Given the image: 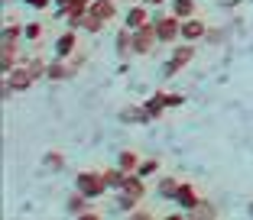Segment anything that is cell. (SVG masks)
Wrapping results in <instances>:
<instances>
[{
	"instance_id": "cell-20",
	"label": "cell",
	"mask_w": 253,
	"mask_h": 220,
	"mask_svg": "<svg viewBox=\"0 0 253 220\" xmlns=\"http://www.w3.org/2000/svg\"><path fill=\"white\" fill-rule=\"evenodd\" d=\"M120 117H124V120H149V113H146V107H143V110L130 107V110H124V113H120Z\"/></svg>"
},
{
	"instance_id": "cell-21",
	"label": "cell",
	"mask_w": 253,
	"mask_h": 220,
	"mask_svg": "<svg viewBox=\"0 0 253 220\" xmlns=\"http://www.w3.org/2000/svg\"><path fill=\"white\" fill-rule=\"evenodd\" d=\"M23 36H26V39H39V36H42V23H30V26L23 30Z\"/></svg>"
},
{
	"instance_id": "cell-23",
	"label": "cell",
	"mask_w": 253,
	"mask_h": 220,
	"mask_svg": "<svg viewBox=\"0 0 253 220\" xmlns=\"http://www.w3.org/2000/svg\"><path fill=\"white\" fill-rule=\"evenodd\" d=\"M45 169H55V172H59L62 169V155L59 152H49V155H45Z\"/></svg>"
},
{
	"instance_id": "cell-1",
	"label": "cell",
	"mask_w": 253,
	"mask_h": 220,
	"mask_svg": "<svg viewBox=\"0 0 253 220\" xmlns=\"http://www.w3.org/2000/svg\"><path fill=\"white\" fill-rule=\"evenodd\" d=\"M107 188H111V184H107L104 172H101V175H97V172H82V175H78V191H82L84 198H101Z\"/></svg>"
},
{
	"instance_id": "cell-10",
	"label": "cell",
	"mask_w": 253,
	"mask_h": 220,
	"mask_svg": "<svg viewBox=\"0 0 253 220\" xmlns=\"http://www.w3.org/2000/svg\"><path fill=\"white\" fill-rule=\"evenodd\" d=\"M75 74V65H62V59L55 62V65H49V78L52 81H65V78H72Z\"/></svg>"
},
{
	"instance_id": "cell-26",
	"label": "cell",
	"mask_w": 253,
	"mask_h": 220,
	"mask_svg": "<svg viewBox=\"0 0 253 220\" xmlns=\"http://www.w3.org/2000/svg\"><path fill=\"white\" fill-rule=\"evenodd\" d=\"M146 3H149V7H159V3H163V0H146Z\"/></svg>"
},
{
	"instance_id": "cell-22",
	"label": "cell",
	"mask_w": 253,
	"mask_h": 220,
	"mask_svg": "<svg viewBox=\"0 0 253 220\" xmlns=\"http://www.w3.org/2000/svg\"><path fill=\"white\" fill-rule=\"evenodd\" d=\"M159 169V159H149V162H143L140 165V178H146V175H153V172Z\"/></svg>"
},
{
	"instance_id": "cell-3",
	"label": "cell",
	"mask_w": 253,
	"mask_h": 220,
	"mask_svg": "<svg viewBox=\"0 0 253 220\" xmlns=\"http://www.w3.org/2000/svg\"><path fill=\"white\" fill-rule=\"evenodd\" d=\"M179 33H182V26H179V16H175V13L156 23V36H159V42H172V39L179 36Z\"/></svg>"
},
{
	"instance_id": "cell-18",
	"label": "cell",
	"mask_w": 253,
	"mask_h": 220,
	"mask_svg": "<svg viewBox=\"0 0 253 220\" xmlns=\"http://www.w3.org/2000/svg\"><path fill=\"white\" fill-rule=\"evenodd\" d=\"M84 201H88V198H84L82 191H78L75 198H68V214H72V217H75V214L82 217V214H84Z\"/></svg>"
},
{
	"instance_id": "cell-11",
	"label": "cell",
	"mask_w": 253,
	"mask_h": 220,
	"mask_svg": "<svg viewBox=\"0 0 253 220\" xmlns=\"http://www.w3.org/2000/svg\"><path fill=\"white\" fill-rule=\"evenodd\" d=\"M84 7H88V0H68L65 7H62V16H68V20H78V16L84 13Z\"/></svg>"
},
{
	"instance_id": "cell-15",
	"label": "cell",
	"mask_w": 253,
	"mask_h": 220,
	"mask_svg": "<svg viewBox=\"0 0 253 220\" xmlns=\"http://www.w3.org/2000/svg\"><path fill=\"white\" fill-rule=\"evenodd\" d=\"M124 191H126V194H133L136 201H140L143 194H146V188H143V182H140V178H130V175H126V184H124Z\"/></svg>"
},
{
	"instance_id": "cell-25",
	"label": "cell",
	"mask_w": 253,
	"mask_h": 220,
	"mask_svg": "<svg viewBox=\"0 0 253 220\" xmlns=\"http://www.w3.org/2000/svg\"><path fill=\"white\" fill-rule=\"evenodd\" d=\"M30 7H36V10H42V7H49V0H26Z\"/></svg>"
},
{
	"instance_id": "cell-9",
	"label": "cell",
	"mask_w": 253,
	"mask_h": 220,
	"mask_svg": "<svg viewBox=\"0 0 253 220\" xmlns=\"http://www.w3.org/2000/svg\"><path fill=\"white\" fill-rule=\"evenodd\" d=\"M175 201H179L182 207H188V211H195V207L201 204V201H198V194H195V188H192V184H179V194H175Z\"/></svg>"
},
{
	"instance_id": "cell-2",
	"label": "cell",
	"mask_w": 253,
	"mask_h": 220,
	"mask_svg": "<svg viewBox=\"0 0 253 220\" xmlns=\"http://www.w3.org/2000/svg\"><path fill=\"white\" fill-rule=\"evenodd\" d=\"M159 42L156 36V26H143V30H133V52L136 55H146L153 45Z\"/></svg>"
},
{
	"instance_id": "cell-14",
	"label": "cell",
	"mask_w": 253,
	"mask_h": 220,
	"mask_svg": "<svg viewBox=\"0 0 253 220\" xmlns=\"http://www.w3.org/2000/svg\"><path fill=\"white\" fill-rule=\"evenodd\" d=\"M172 13L182 16V20H188V16L195 13V0H175V3H172Z\"/></svg>"
},
{
	"instance_id": "cell-19",
	"label": "cell",
	"mask_w": 253,
	"mask_h": 220,
	"mask_svg": "<svg viewBox=\"0 0 253 220\" xmlns=\"http://www.w3.org/2000/svg\"><path fill=\"white\" fill-rule=\"evenodd\" d=\"M159 194H163V198H175V194H179V184L172 182V178H166V182L159 184Z\"/></svg>"
},
{
	"instance_id": "cell-24",
	"label": "cell",
	"mask_w": 253,
	"mask_h": 220,
	"mask_svg": "<svg viewBox=\"0 0 253 220\" xmlns=\"http://www.w3.org/2000/svg\"><path fill=\"white\" fill-rule=\"evenodd\" d=\"M182 104H185L182 94H166V107H182Z\"/></svg>"
},
{
	"instance_id": "cell-16",
	"label": "cell",
	"mask_w": 253,
	"mask_h": 220,
	"mask_svg": "<svg viewBox=\"0 0 253 220\" xmlns=\"http://www.w3.org/2000/svg\"><path fill=\"white\" fill-rule=\"evenodd\" d=\"M117 165L124 172H133L136 165H140V159H136V152H130V149H126V152H120V162H117Z\"/></svg>"
},
{
	"instance_id": "cell-8",
	"label": "cell",
	"mask_w": 253,
	"mask_h": 220,
	"mask_svg": "<svg viewBox=\"0 0 253 220\" xmlns=\"http://www.w3.org/2000/svg\"><path fill=\"white\" fill-rule=\"evenodd\" d=\"M143 26H149L146 7H133L130 13H126V30H143Z\"/></svg>"
},
{
	"instance_id": "cell-6",
	"label": "cell",
	"mask_w": 253,
	"mask_h": 220,
	"mask_svg": "<svg viewBox=\"0 0 253 220\" xmlns=\"http://www.w3.org/2000/svg\"><path fill=\"white\" fill-rule=\"evenodd\" d=\"M192 55H195V49H192V45H182V49L175 52V55H172V62L166 65V74H175L182 65H188V62H192Z\"/></svg>"
},
{
	"instance_id": "cell-12",
	"label": "cell",
	"mask_w": 253,
	"mask_h": 220,
	"mask_svg": "<svg viewBox=\"0 0 253 220\" xmlns=\"http://www.w3.org/2000/svg\"><path fill=\"white\" fill-rule=\"evenodd\" d=\"M91 13H94L97 16V20H111V16H114V0H97V3H94V7H91Z\"/></svg>"
},
{
	"instance_id": "cell-7",
	"label": "cell",
	"mask_w": 253,
	"mask_h": 220,
	"mask_svg": "<svg viewBox=\"0 0 253 220\" xmlns=\"http://www.w3.org/2000/svg\"><path fill=\"white\" fill-rule=\"evenodd\" d=\"M182 36H185L188 42H195V39L208 36V30H205V23H201V20H195V16H188V20L182 23Z\"/></svg>"
},
{
	"instance_id": "cell-5",
	"label": "cell",
	"mask_w": 253,
	"mask_h": 220,
	"mask_svg": "<svg viewBox=\"0 0 253 220\" xmlns=\"http://www.w3.org/2000/svg\"><path fill=\"white\" fill-rule=\"evenodd\" d=\"M75 45H78V36H75V33H62V36L55 39V59H68L75 52Z\"/></svg>"
},
{
	"instance_id": "cell-13",
	"label": "cell",
	"mask_w": 253,
	"mask_h": 220,
	"mask_svg": "<svg viewBox=\"0 0 253 220\" xmlns=\"http://www.w3.org/2000/svg\"><path fill=\"white\" fill-rule=\"evenodd\" d=\"M163 110H166V94H153L146 101V113H149V117H159Z\"/></svg>"
},
{
	"instance_id": "cell-4",
	"label": "cell",
	"mask_w": 253,
	"mask_h": 220,
	"mask_svg": "<svg viewBox=\"0 0 253 220\" xmlns=\"http://www.w3.org/2000/svg\"><path fill=\"white\" fill-rule=\"evenodd\" d=\"M33 74H36V72H33V65L30 68H16V72H10L7 84L13 91H23V88H30V84H33Z\"/></svg>"
},
{
	"instance_id": "cell-17",
	"label": "cell",
	"mask_w": 253,
	"mask_h": 220,
	"mask_svg": "<svg viewBox=\"0 0 253 220\" xmlns=\"http://www.w3.org/2000/svg\"><path fill=\"white\" fill-rule=\"evenodd\" d=\"M104 178H107V184H111V188H124V184H126L124 169H111V172H104Z\"/></svg>"
},
{
	"instance_id": "cell-27",
	"label": "cell",
	"mask_w": 253,
	"mask_h": 220,
	"mask_svg": "<svg viewBox=\"0 0 253 220\" xmlns=\"http://www.w3.org/2000/svg\"><path fill=\"white\" fill-rule=\"evenodd\" d=\"M55 3H59V7H65V3H68V0H55Z\"/></svg>"
}]
</instances>
